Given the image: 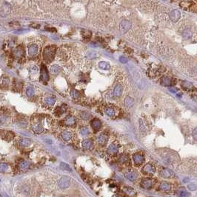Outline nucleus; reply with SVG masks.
<instances>
[{
    "label": "nucleus",
    "mask_w": 197,
    "mask_h": 197,
    "mask_svg": "<svg viewBox=\"0 0 197 197\" xmlns=\"http://www.w3.org/2000/svg\"><path fill=\"white\" fill-rule=\"evenodd\" d=\"M56 46H47L46 47L43 51V58L45 60V61L50 63L51 61L53 60L56 53Z\"/></svg>",
    "instance_id": "nucleus-1"
},
{
    "label": "nucleus",
    "mask_w": 197,
    "mask_h": 197,
    "mask_svg": "<svg viewBox=\"0 0 197 197\" xmlns=\"http://www.w3.org/2000/svg\"><path fill=\"white\" fill-rule=\"evenodd\" d=\"M176 156L174 155L173 152L167 151L165 152V153H163L161 156V157H162V159H163V161L165 162V163H166L167 165H172L175 162V159L176 158Z\"/></svg>",
    "instance_id": "nucleus-2"
},
{
    "label": "nucleus",
    "mask_w": 197,
    "mask_h": 197,
    "mask_svg": "<svg viewBox=\"0 0 197 197\" xmlns=\"http://www.w3.org/2000/svg\"><path fill=\"white\" fill-rule=\"evenodd\" d=\"M156 180L155 179H150V178H145L141 181V186L146 190L151 189L154 186Z\"/></svg>",
    "instance_id": "nucleus-3"
},
{
    "label": "nucleus",
    "mask_w": 197,
    "mask_h": 197,
    "mask_svg": "<svg viewBox=\"0 0 197 197\" xmlns=\"http://www.w3.org/2000/svg\"><path fill=\"white\" fill-rule=\"evenodd\" d=\"M125 176L130 182H135L139 177V174H138L137 171H136L135 170H132V169L126 170L125 173Z\"/></svg>",
    "instance_id": "nucleus-4"
},
{
    "label": "nucleus",
    "mask_w": 197,
    "mask_h": 197,
    "mask_svg": "<svg viewBox=\"0 0 197 197\" xmlns=\"http://www.w3.org/2000/svg\"><path fill=\"white\" fill-rule=\"evenodd\" d=\"M159 175L162 177V178H165V179H170L173 178L174 176V172L173 170H171L169 168L164 167L160 170Z\"/></svg>",
    "instance_id": "nucleus-5"
},
{
    "label": "nucleus",
    "mask_w": 197,
    "mask_h": 197,
    "mask_svg": "<svg viewBox=\"0 0 197 197\" xmlns=\"http://www.w3.org/2000/svg\"><path fill=\"white\" fill-rule=\"evenodd\" d=\"M142 172L145 175H153L156 172V168L153 165L147 163L142 169Z\"/></svg>",
    "instance_id": "nucleus-6"
},
{
    "label": "nucleus",
    "mask_w": 197,
    "mask_h": 197,
    "mask_svg": "<svg viewBox=\"0 0 197 197\" xmlns=\"http://www.w3.org/2000/svg\"><path fill=\"white\" fill-rule=\"evenodd\" d=\"M49 79V75H48V71L47 70L46 66L42 64L41 67V75H40V81L42 82H47Z\"/></svg>",
    "instance_id": "nucleus-7"
},
{
    "label": "nucleus",
    "mask_w": 197,
    "mask_h": 197,
    "mask_svg": "<svg viewBox=\"0 0 197 197\" xmlns=\"http://www.w3.org/2000/svg\"><path fill=\"white\" fill-rule=\"evenodd\" d=\"M70 185V179L68 176H63L59 181V187L61 189H65Z\"/></svg>",
    "instance_id": "nucleus-8"
},
{
    "label": "nucleus",
    "mask_w": 197,
    "mask_h": 197,
    "mask_svg": "<svg viewBox=\"0 0 197 197\" xmlns=\"http://www.w3.org/2000/svg\"><path fill=\"white\" fill-rule=\"evenodd\" d=\"M131 23L128 20H123L120 23V30L122 33H125L131 28Z\"/></svg>",
    "instance_id": "nucleus-9"
},
{
    "label": "nucleus",
    "mask_w": 197,
    "mask_h": 197,
    "mask_svg": "<svg viewBox=\"0 0 197 197\" xmlns=\"http://www.w3.org/2000/svg\"><path fill=\"white\" fill-rule=\"evenodd\" d=\"M180 16H181V14L178 10H173L169 14V17L173 22H178V20L180 19Z\"/></svg>",
    "instance_id": "nucleus-10"
},
{
    "label": "nucleus",
    "mask_w": 197,
    "mask_h": 197,
    "mask_svg": "<svg viewBox=\"0 0 197 197\" xmlns=\"http://www.w3.org/2000/svg\"><path fill=\"white\" fill-rule=\"evenodd\" d=\"M133 162H134L136 166H139L142 164H143V162H144V157L142 154L135 153L133 156Z\"/></svg>",
    "instance_id": "nucleus-11"
},
{
    "label": "nucleus",
    "mask_w": 197,
    "mask_h": 197,
    "mask_svg": "<svg viewBox=\"0 0 197 197\" xmlns=\"http://www.w3.org/2000/svg\"><path fill=\"white\" fill-rule=\"evenodd\" d=\"M119 152V144H116V143H113L111 144L107 148V153L110 155H116Z\"/></svg>",
    "instance_id": "nucleus-12"
},
{
    "label": "nucleus",
    "mask_w": 197,
    "mask_h": 197,
    "mask_svg": "<svg viewBox=\"0 0 197 197\" xmlns=\"http://www.w3.org/2000/svg\"><path fill=\"white\" fill-rule=\"evenodd\" d=\"M91 127L93 130H94V132H97L98 131L101 127H102V122L100 121V120L98 119H93L91 122Z\"/></svg>",
    "instance_id": "nucleus-13"
},
{
    "label": "nucleus",
    "mask_w": 197,
    "mask_h": 197,
    "mask_svg": "<svg viewBox=\"0 0 197 197\" xmlns=\"http://www.w3.org/2000/svg\"><path fill=\"white\" fill-rule=\"evenodd\" d=\"M38 46L36 45H35V44H33V45L29 46V47H28V55L30 56H31V57L35 56L37 54V53H38Z\"/></svg>",
    "instance_id": "nucleus-14"
},
{
    "label": "nucleus",
    "mask_w": 197,
    "mask_h": 197,
    "mask_svg": "<svg viewBox=\"0 0 197 197\" xmlns=\"http://www.w3.org/2000/svg\"><path fill=\"white\" fill-rule=\"evenodd\" d=\"M107 139L108 138L105 133H101L97 137V142L100 145H105L107 142Z\"/></svg>",
    "instance_id": "nucleus-15"
},
{
    "label": "nucleus",
    "mask_w": 197,
    "mask_h": 197,
    "mask_svg": "<svg viewBox=\"0 0 197 197\" xmlns=\"http://www.w3.org/2000/svg\"><path fill=\"white\" fill-rule=\"evenodd\" d=\"M159 190H162V191H165V192H169L171 190V185L168 182L163 181L160 183Z\"/></svg>",
    "instance_id": "nucleus-16"
},
{
    "label": "nucleus",
    "mask_w": 197,
    "mask_h": 197,
    "mask_svg": "<svg viewBox=\"0 0 197 197\" xmlns=\"http://www.w3.org/2000/svg\"><path fill=\"white\" fill-rule=\"evenodd\" d=\"M76 123V119L73 116H68L65 118V119L64 120V124L67 126H72L73 125H75Z\"/></svg>",
    "instance_id": "nucleus-17"
},
{
    "label": "nucleus",
    "mask_w": 197,
    "mask_h": 197,
    "mask_svg": "<svg viewBox=\"0 0 197 197\" xmlns=\"http://www.w3.org/2000/svg\"><path fill=\"white\" fill-rule=\"evenodd\" d=\"M122 91H123V88H122V86L121 84H118L115 87L114 90V96L115 97H119L122 94Z\"/></svg>",
    "instance_id": "nucleus-18"
},
{
    "label": "nucleus",
    "mask_w": 197,
    "mask_h": 197,
    "mask_svg": "<svg viewBox=\"0 0 197 197\" xmlns=\"http://www.w3.org/2000/svg\"><path fill=\"white\" fill-rule=\"evenodd\" d=\"M82 144V147L85 150H90L93 147V142L91 139H84Z\"/></svg>",
    "instance_id": "nucleus-19"
},
{
    "label": "nucleus",
    "mask_w": 197,
    "mask_h": 197,
    "mask_svg": "<svg viewBox=\"0 0 197 197\" xmlns=\"http://www.w3.org/2000/svg\"><path fill=\"white\" fill-rule=\"evenodd\" d=\"M123 191L129 196H133L136 195V190L130 187H125L123 189Z\"/></svg>",
    "instance_id": "nucleus-20"
},
{
    "label": "nucleus",
    "mask_w": 197,
    "mask_h": 197,
    "mask_svg": "<svg viewBox=\"0 0 197 197\" xmlns=\"http://www.w3.org/2000/svg\"><path fill=\"white\" fill-rule=\"evenodd\" d=\"M33 130L36 133H41L44 132L45 129L41 124H36L34 126H33Z\"/></svg>",
    "instance_id": "nucleus-21"
},
{
    "label": "nucleus",
    "mask_w": 197,
    "mask_h": 197,
    "mask_svg": "<svg viewBox=\"0 0 197 197\" xmlns=\"http://www.w3.org/2000/svg\"><path fill=\"white\" fill-rule=\"evenodd\" d=\"M134 105V100L133 98H131L130 96H126V98H125V105L127 107H131Z\"/></svg>",
    "instance_id": "nucleus-22"
},
{
    "label": "nucleus",
    "mask_w": 197,
    "mask_h": 197,
    "mask_svg": "<svg viewBox=\"0 0 197 197\" xmlns=\"http://www.w3.org/2000/svg\"><path fill=\"white\" fill-rule=\"evenodd\" d=\"M161 84L163 86H170L172 84L171 79L167 76H164L161 79Z\"/></svg>",
    "instance_id": "nucleus-23"
},
{
    "label": "nucleus",
    "mask_w": 197,
    "mask_h": 197,
    "mask_svg": "<svg viewBox=\"0 0 197 197\" xmlns=\"http://www.w3.org/2000/svg\"><path fill=\"white\" fill-rule=\"evenodd\" d=\"M119 162L126 165H130V159H129L128 156L125 155V154H122L119 157Z\"/></svg>",
    "instance_id": "nucleus-24"
},
{
    "label": "nucleus",
    "mask_w": 197,
    "mask_h": 197,
    "mask_svg": "<svg viewBox=\"0 0 197 197\" xmlns=\"http://www.w3.org/2000/svg\"><path fill=\"white\" fill-rule=\"evenodd\" d=\"M105 114L110 117H114L116 115V111L114 107H107L105 109Z\"/></svg>",
    "instance_id": "nucleus-25"
},
{
    "label": "nucleus",
    "mask_w": 197,
    "mask_h": 197,
    "mask_svg": "<svg viewBox=\"0 0 197 197\" xmlns=\"http://www.w3.org/2000/svg\"><path fill=\"white\" fill-rule=\"evenodd\" d=\"M61 138L65 141H69L72 138V133L70 131H63L61 134Z\"/></svg>",
    "instance_id": "nucleus-26"
},
{
    "label": "nucleus",
    "mask_w": 197,
    "mask_h": 197,
    "mask_svg": "<svg viewBox=\"0 0 197 197\" xmlns=\"http://www.w3.org/2000/svg\"><path fill=\"white\" fill-rule=\"evenodd\" d=\"M14 55H15L16 57H18V58L22 57L24 55V49L22 48V47H21V46L17 47V48L14 51Z\"/></svg>",
    "instance_id": "nucleus-27"
},
{
    "label": "nucleus",
    "mask_w": 197,
    "mask_h": 197,
    "mask_svg": "<svg viewBox=\"0 0 197 197\" xmlns=\"http://www.w3.org/2000/svg\"><path fill=\"white\" fill-rule=\"evenodd\" d=\"M60 67H59L58 65H52V66L51 67L50 71H51V73H53V74H57V73L60 71Z\"/></svg>",
    "instance_id": "nucleus-28"
},
{
    "label": "nucleus",
    "mask_w": 197,
    "mask_h": 197,
    "mask_svg": "<svg viewBox=\"0 0 197 197\" xmlns=\"http://www.w3.org/2000/svg\"><path fill=\"white\" fill-rule=\"evenodd\" d=\"M31 140L29 139H22L19 141V144L23 147H28L31 144Z\"/></svg>",
    "instance_id": "nucleus-29"
},
{
    "label": "nucleus",
    "mask_w": 197,
    "mask_h": 197,
    "mask_svg": "<svg viewBox=\"0 0 197 197\" xmlns=\"http://www.w3.org/2000/svg\"><path fill=\"white\" fill-rule=\"evenodd\" d=\"M98 67L100 68L101 69H102V70H109L110 68V65L106 62V61H100L99 63H98Z\"/></svg>",
    "instance_id": "nucleus-30"
},
{
    "label": "nucleus",
    "mask_w": 197,
    "mask_h": 197,
    "mask_svg": "<svg viewBox=\"0 0 197 197\" xmlns=\"http://www.w3.org/2000/svg\"><path fill=\"white\" fill-rule=\"evenodd\" d=\"M65 112V108L64 107V106L58 107H56V109L55 110V114H56V116H61V115H62Z\"/></svg>",
    "instance_id": "nucleus-31"
},
{
    "label": "nucleus",
    "mask_w": 197,
    "mask_h": 197,
    "mask_svg": "<svg viewBox=\"0 0 197 197\" xmlns=\"http://www.w3.org/2000/svg\"><path fill=\"white\" fill-rule=\"evenodd\" d=\"M29 166H30L29 163L26 161H22L19 164V167L22 170H26L29 167Z\"/></svg>",
    "instance_id": "nucleus-32"
},
{
    "label": "nucleus",
    "mask_w": 197,
    "mask_h": 197,
    "mask_svg": "<svg viewBox=\"0 0 197 197\" xmlns=\"http://www.w3.org/2000/svg\"><path fill=\"white\" fill-rule=\"evenodd\" d=\"M45 101V103L47 105H54L55 102H56V98H54V97L50 96V97H47Z\"/></svg>",
    "instance_id": "nucleus-33"
},
{
    "label": "nucleus",
    "mask_w": 197,
    "mask_h": 197,
    "mask_svg": "<svg viewBox=\"0 0 197 197\" xmlns=\"http://www.w3.org/2000/svg\"><path fill=\"white\" fill-rule=\"evenodd\" d=\"M60 168L63 170H67L69 172H71V168L70 167L68 164L65 163V162H61L60 164Z\"/></svg>",
    "instance_id": "nucleus-34"
},
{
    "label": "nucleus",
    "mask_w": 197,
    "mask_h": 197,
    "mask_svg": "<svg viewBox=\"0 0 197 197\" xmlns=\"http://www.w3.org/2000/svg\"><path fill=\"white\" fill-rule=\"evenodd\" d=\"M8 119V116L5 114H0V123L2 124H5V122H7Z\"/></svg>",
    "instance_id": "nucleus-35"
},
{
    "label": "nucleus",
    "mask_w": 197,
    "mask_h": 197,
    "mask_svg": "<svg viewBox=\"0 0 197 197\" xmlns=\"http://www.w3.org/2000/svg\"><path fill=\"white\" fill-rule=\"evenodd\" d=\"M80 116L83 120H88L91 118V114L87 112H82L80 114Z\"/></svg>",
    "instance_id": "nucleus-36"
},
{
    "label": "nucleus",
    "mask_w": 197,
    "mask_h": 197,
    "mask_svg": "<svg viewBox=\"0 0 197 197\" xmlns=\"http://www.w3.org/2000/svg\"><path fill=\"white\" fill-rule=\"evenodd\" d=\"M8 168V165L7 163H1L0 164V173L5 172Z\"/></svg>",
    "instance_id": "nucleus-37"
},
{
    "label": "nucleus",
    "mask_w": 197,
    "mask_h": 197,
    "mask_svg": "<svg viewBox=\"0 0 197 197\" xmlns=\"http://www.w3.org/2000/svg\"><path fill=\"white\" fill-rule=\"evenodd\" d=\"M26 94L28 96H32L34 94V89L32 87H28L26 89Z\"/></svg>",
    "instance_id": "nucleus-38"
},
{
    "label": "nucleus",
    "mask_w": 197,
    "mask_h": 197,
    "mask_svg": "<svg viewBox=\"0 0 197 197\" xmlns=\"http://www.w3.org/2000/svg\"><path fill=\"white\" fill-rule=\"evenodd\" d=\"M89 133V130L87 127H83L80 129V134L82 136H87Z\"/></svg>",
    "instance_id": "nucleus-39"
},
{
    "label": "nucleus",
    "mask_w": 197,
    "mask_h": 197,
    "mask_svg": "<svg viewBox=\"0 0 197 197\" xmlns=\"http://www.w3.org/2000/svg\"><path fill=\"white\" fill-rule=\"evenodd\" d=\"M182 87L184 89H190L192 88V84L188 82H182Z\"/></svg>",
    "instance_id": "nucleus-40"
},
{
    "label": "nucleus",
    "mask_w": 197,
    "mask_h": 197,
    "mask_svg": "<svg viewBox=\"0 0 197 197\" xmlns=\"http://www.w3.org/2000/svg\"><path fill=\"white\" fill-rule=\"evenodd\" d=\"M14 133H13V132H10V131H8V132H7V133H5V138L6 139H8V141H9V140L13 139H14Z\"/></svg>",
    "instance_id": "nucleus-41"
},
{
    "label": "nucleus",
    "mask_w": 197,
    "mask_h": 197,
    "mask_svg": "<svg viewBox=\"0 0 197 197\" xmlns=\"http://www.w3.org/2000/svg\"><path fill=\"white\" fill-rule=\"evenodd\" d=\"M70 96L73 98H77L79 96V91H76V90H72V91H70Z\"/></svg>",
    "instance_id": "nucleus-42"
},
{
    "label": "nucleus",
    "mask_w": 197,
    "mask_h": 197,
    "mask_svg": "<svg viewBox=\"0 0 197 197\" xmlns=\"http://www.w3.org/2000/svg\"><path fill=\"white\" fill-rule=\"evenodd\" d=\"M0 82H1L0 84H1L2 85H3V86H8V82H9L8 79L7 77H2V78L1 79V81H0Z\"/></svg>",
    "instance_id": "nucleus-43"
},
{
    "label": "nucleus",
    "mask_w": 197,
    "mask_h": 197,
    "mask_svg": "<svg viewBox=\"0 0 197 197\" xmlns=\"http://www.w3.org/2000/svg\"><path fill=\"white\" fill-rule=\"evenodd\" d=\"M39 69L36 66H33L30 68V73L31 74H36L38 73Z\"/></svg>",
    "instance_id": "nucleus-44"
},
{
    "label": "nucleus",
    "mask_w": 197,
    "mask_h": 197,
    "mask_svg": "<svg viewBox=\"0 0 197 197\" xmlns=\"http://www.w3.org/2000/svg\"><path fill=\"white\" fill-rule=\"evenodd\" d=\"M179 196L181 197H188L190 196V193L186 190H182L179 192Z\"/></svg>",
    "instance_id": "nucleus-45"
},
{
    "label": "nucleus",
    "mask_w": 197,
    "mask_h": 197,
    "mask_svg": "<svg viewBox=\"0 0 197 197\" xmlns=\"http://www.w3.org/2000/svg\"><path fill=\"white\" fill-rule=\"evenodd\" d=\"M196 185H195L194 184L191 183V184H188V189L190 190V191H194L196 190Z\"/></svg>",
    "instance_id": "nucleus-46"
},
{
    "label": "nucleus",
    "mask_w": 197,
    "mask_h": 197,
    "mask_svg": "<svg viewBox=\"0 0 197 197\" xmlns=\"http://www.w3.org/2000/svg\"><path fill=\"white\" fill-rule=\"evenodd\" d=\"M193 138L194 139L195 141L197 142V128L194 129L193 131Z\"/></svg>",
    "instance_id": "nucleus-47"
},
{
    "label": "nucleus",
    "mask_w": 197,
    "mask_h": 197,
    "mask_svg": "<svg viewBox=\"0 0 197 197\" xmlns=\"http://www.w3.org/2000/svg\"><path fill=\"white\" fill-rule=\"evenodd\" d=\"M119 61H121V63H126V62H128L127 58L125 57V56H121V57L119 58Z\"/></svg>",
    "instance_id": "nucleus-48"
},
{
    "label": "nucleus",
    "mask_w": 197,
    "mask_h": 197,
    "mask_svg": "<svg viewBox=\"0 0 197 197\" xmlns=\"http://www.w3.org/2000/svg\"><path fill=\"white\" fill-rule=\"evenodd\" d=\"M0 197H9L7 193H0Z\"/></svg>",
    "instance_id": "nucleus-49"
},
{
    "label": "nucleus",
    "mask_w": 197,
    "mask_h": 197,
    "mask_svg": "<svg viewBox=\"0 0 197 197\" xmlns=\"http://www.w3.org/2000/svg\"><path fill=\"white\" fill-rule=\"evenodd\" d=\"M170 92H172V93H176L177 92V90L176 89V88H170Z\"/></svg>",
    "instance_id": "nucleus-50"
},
{
    "label": "nucleus",
    "mask_w": 197,
    "mask_h": 197,
    "mask_svg": "<svg viewBox=\"0 0 197 197\" xmlns=\"http://www.w3.org/2000/svg\"><path fill=\"white\" fill-rule=\"evenodd\" d=\"M188 181H189V179H188V178H186V179H184V183H185V182H188Z\"/></svg>",
    "instance_id": "nucleus-51"
}]
</instances>
